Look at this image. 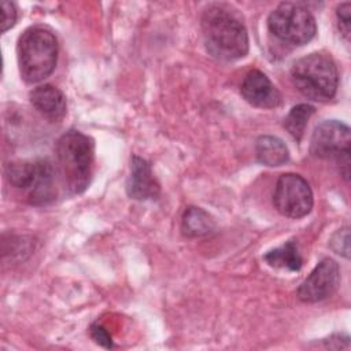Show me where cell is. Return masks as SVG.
I'll return each mask as SVG.
<instances>
[{"instance_id":"16","label":"cell","mask_w":351,"mask_h":351,"mask_svg":"<svg viewBox=\"0 0 351 351\" xmlns=\"http://www.w3.org/2000/svg\"><path fill=\"white\" fill-rule=\"evenodd\" d=\"M315 112V108L310 104H298L291 108L288 115L284 119V128L288 130V133L296 140L300 141L304 129L307 126L308 119Z\"/></svg>"},{"instance_id":"8","label":"cell","mask_w":351,"mask_h":351,"mask_svg":"<svg viewBox=\"0 0 351 351\" xmlns=\"http://www.w3.org/2000/svg\"><path fill=\"white\" fill-rule=\"evenodd\" d=\"M278 213L289 218H302L313 208V192L308 182L299 174L285 173L278 177L273 195Z\"/></svg>"},{"instance_id":"10","label":"cell","mask_w":351,"mask_h":351,"mask_svg":"<svg viewBox=\"0 0 351 351\" xmlns=\"http://www.w3.org/2000/svg\"><path fill=\"white\" fill-rule=\"evenodd\" d=\"M240 92L252 106L259 108H274L281 104V93L259 70H251L243 80Z\"/></svg>"},{"instance_id":"20","label":"cell","mask_w":351,"mask_h":351,"mask_svg":"<svg viewBox=\"0 0 351 351\" xmlns=\"http://www.w3.org/2000/svg\"><path fill=\"white\" fill-rule=\"evenodd\" d=\"M90 336L92 339L101 347L104 348H111L112 347V340H111V336L110 333L99 324H93L90 326Z\"/></svg>"},{"instance_id":"14","label":"cell","mask_w":351,"mask_h":351,"mask_svg":"<svg viewBox=\"0 0 351 351\" xmlns=\"http://www.w3.org/2000/svg\"><path fill=\"white\" fill-rule=\"evenodd\" d=\"M182 233L186 237H203L214 232V218L200 207H188L181 222Z\"/></svg>"},{"instance_id":"9","label":"cell","mask_w":351,"mask_h":351,"mask_svg":"<svg viewBox=\"0 0 351 351\" xmlns=\"http://www.w3.org/2000/svg\"><path fill=\"white\" fill-rule=\"evenodd\" d=\"M339 284V265L330 258H324L318 262V265L308 274V277L299 285L298 298L306 303L321 302L333 295Z\"/></svg>"},{"instance_id":"15","label":"cell","mask_w":351,"mask_h":351,"mask_svg":"<svg viewBox=\"0 0 351 351\" xmlns=\"http://www.w3.org/2000/svg\"><path fill=\"white\" fill-rule=\"evenodd\" d=\"M265 261L273 267H282L291 271H298L302 267V256L298 250L295 240H289L278 248L269 251L265 256Z\"/></svg>"},{"instance_id":"2","label":"cell","mask_w":351,"mask_h":351,"mask_svg":"<svg viewBox=\"0 0 351 351\" xmlns=\"http://www.w3.org/2000/svg\"><path fill=\"white\" fill-rule=\"evenodd\" d=\"M56 173L70 195L82 193L92 178L93 141L78 130H69L56 143Z\"/></svg>"},{"instance_id":"12","label":"cell","mask_w":351,"mask_h":351,"mask_svg":"<svg viewBox=\"0 0 351 351\" xmlns=\"http://www.w3.org/2000/svg\"><path fill=\"white\" fill-rule=\"evenodd\" d=\"M33 107L45 118L59 121L66 115V97L55 86L49 84L34 88L29 95Z\"/></svg>"},{"instance_id":"13","label":"cell","mask_w":351,"mask_h":351,"mask_svg":"<svg viewBox=\"0 0 351 351\" xmlns=\"http://www.w3.org/2000/svg\"><path fill=\"white\" fill-rule=\"evenodd\" d=\"M255 154L258 162L269 167L282 166L289 160L287 145L274 136H261L255 143Z\"/></svg>"},{"instance_id":"4","label":"cell","mask_w":351,"mask_h":351,"mask_svg":"<svg viewBox=\"0 0 351 351\" xmlns=\"http://www.w3.org/2000/svg\"><path fill=\"white\" fill-rule=\"evenodd\" d=\"M291 77L296 89L314 101L330 100L339 85L333 59L318 52L298 59L291 69Z\"/></svg>"},{"instance_id":"7","label":"cell","mask_w":351,"mask_h":351,"mask_svg":"<svg viewBox=\"0 0 351 351\" xmlns=\"http://www.w3.org/2000/svg\"><path fill=\"white\" fill-rule=\"evenodd\" d=\"M350 128L336 119L319 123L311 136L310 152L319 159H335L346 180L350 176Z\"/></svg>"},{"instance_id":"11","label":"cell","mask_w":351,"mask_h":351,"mask_svg":"<svg viewBox=\"0 0 351 351\" xmlns=\"http://www.w3.org/2000/svg\"><path fill=\"white\" fill-rule=\"evenodd\" d=\"M126 192L134 200L156 199L160 193V185L152 174L151 166L140 156H132L130 174L126 182Z\"/></svg>"},{"instance_id":"17","label":"cell","mask_w":351,"mask_h":351,"mask_svg":"<svg viewBox=\"0 0 351 351\" xmlns=\"http://www.w3.org/2000/svg\"><path fill=\"white\" fill-rule=\"evenodd\" d=\"M329 244H330V248L336 254H339L344 258H348L350 256V230H348V228L346 226V228L339 229L332 236Z\"/></svg>"},{"instance_id":"3","label":"cell","mask_w":351,"mask_h":351,"mask_svg":"<svg viewBox=\"0 0 351 351\" xmlns=\"http://www.w3.org/2000/svg\"><path fill=\"white\" fill-rule=\"evenodd\" d=\"M21 77L37 84L52 74L58 62V41L52 30L44 26L26 29L16 45Z\"/></svg>"},{"instance_id":"18","label":"cell","mask_w":351,"mask_h":351,"mask_svg":"<svg viewBox=\"0 0 351 351\" xmlns=\"http://www.w3.org/2000/svg\"><path fill=\"white\" fill-rule=\"evenodd\" d=\"M0 8H1V21H0V30L1 33L7 32L15 25L16 21V8L12 3L10 1H0Z\"/></svg>"},{"instance_id":"19","label":"cell","mask_w":351,"mask_h":351,"mask_svg":"<svg viewBox=\"0 0 351 351\" xmlns=\"http://www.w3.org/2000/svg\"><path fill=\"white\" fill-rule=\"evenodd\" d=\"M351 4L350 3H343L337 7L336 10V16H337V23L341 34L344 36L346 40L350 38V29H351Z\"/></svg>"},{"instance_id":"5","label":"cell","mask_w":351,"mask_h":351,"mask_svg":"<svg viewBox=\"0 0 351 351\" xmlns=\"http://www.w3.org/2000/svg\"><path fill=\"white\" fill-rule=\"evenodd\" d=\"M56 169L44 159L12 162L5 166V178L26 195L29 203L44 206L56 197Z\"/></svg>"},{"instance_id":"1","label":"cell","mask_w":351,"mask_h":351,"mask_svg":"<svg viewBox=\"0 0 351 351\" xmlns=\"http://www.w3.org/2000/svg\"><path fill=\"white\" fill-rule=\"evenodd\" d=\"M200 26L204 45L215 59L230 62L247 55L248 33L232 5L223 3L207 5Z\"/></svg>"},{"instance_id":"6","label":"cell","mask_w":351,"mask_h":351,"mask_svg":"<svg viewBox=\"0 0 351 351\" xmlns=\"http://www.w3.org/2000/svg\"><path fill=\"white\" fill-rule=\"evenodd\" d=\"M271 34L284 43L303 45L317 33L315 19L311 12L299 3H281L271 11L267 19Z\"/></svg>"}]
</instances>
